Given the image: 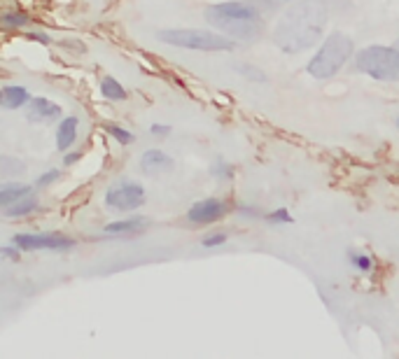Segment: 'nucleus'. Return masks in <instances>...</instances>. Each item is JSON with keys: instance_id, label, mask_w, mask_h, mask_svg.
Here are the masks:
<instances>
[{"instance_id": "nucleus-1", "label": "nucleus", "mask_w": 399, "mask_h": 359, "mask_svg": "<svg viewBox=\"0 0 399 359\" xmlns=\"http://www.w3.org/2000/svg\"><path fill=\"white\" fill-rule=\"evenodd\" d=\"M327 24V8L322 0H299L285 12L276 26L273 40L283 52L297 54L320 40Z\"/></svg>"}, {"instance_id": "nucleus-2", "label": "nucleus", "mask_w": 399, "mask_h": 359, "mask_svg": "<svg viewBox=\"0 0 399 359\" xmlns=\"http://www.w3.org/2000/svg\"><path fill=\"white\" fill-rule=\"evenodd\" d=\"M208 24L217 31H224L236 40L252 43L262 36V17L252 5L245 3H217L206 10Z\"/></svg>"}, {"instance_id": "nucleus-3", "label": "nucleus", "mask_w": 399, "mask_h": 359, "mask_svg": "<svg viewBox=\"0 0 399 359\" xmlns=\"http://www.w3.org/2000/svg\"><path fill=\"white\" fill-rule=\"evenodd\" d=\"M350 54H353V40L343 36V33H332V36L322 43L318 54L308 61V73H311L315 80L334 78V75L346 66Z\"/></svg>"}, {"instance_id": "nucleus-4", "label": "nucleus", "mask_w": 399, "mask_h": 359, "mask_svg": "<svg viewBox=\"0 0 399 359\" xmlns=\"http://www.w3.org/2000/svg\"><path fill=\"white\" fill-rule=\"evenodd\" d=\"M159 40L166 45L182 47V50H196V52H231L234 43L213 31H201V29H173V31H161Z\"/></svg>"}, {"instance_id": "nucleus-5", "label": "nucleus", "mask_w": 399, "mask_h": 359, "mask_svg": "<svg viewBox=\"0 0 399 359\" xmlns=\"http://www.w3.org/2000/svg\"><path fill=\"white\" fill-rule=\"evenodd\" d=\"M357 71L381 82L399 80V50L397 47H367L357 54Z\"/></svg>"}, {"instance_id": "nucleus-6", "label": "nucleus", "mask_w": 399, "mask_h": 359, "mask_svg": "<svg viewBox=\"0 0 399 359\" xmlns=\"http://www.w3.org/2000/svg\"><path fill=\"white\" fill-rule=\"evenodd\" d=\"M14 245L21 250H70L75 247V240H70L59 233H17L14 236Z\"/></svg>"}, {"instance_id": "nucleus-7", "label": "nucleus", "mask_w": 399, "mask_h": 359, "mask_svg": "<svg viewBox=\"0 0 399 359\" xmlns=\"http://www.w3.org/2000/svg\"><path fill=\"white\" fill-rule=\"evenodd\" d=\"M105 203H108L112 210H119V212L136 210L145 203V189L136 182H124L105 194Z\"/></svg>"}, {"instance_id": "nucleus-8", "label": "nucleus", "mask_w": 399, "mask_h": 359, "mask_svg": "<svg viewBox=\"0 0 399 359\" xmlns=\"http://www.w3.org/2000/svg\"><path fill=\"white\" fill-rule=\"evenodd\" d=\"M229 212L227 203L220 198H206V201L194 203L187 212V219L192 224H213L217 219H222Z\"/></svg>"}, {"instance_id": "nucleus-9", "label": "nucleus", "mask_w": 399, "mask_h": 359, "mask_svg": "<svg viewBox=\"0 0 399 359\" xmlns=\"http://www.w3.org/2000/svg\"><path fill=\"white\" fill-rule=\"evenodd\" d=\"M61 115V108L49 98H31L26 110V117L31 124H49Z\"/></svg>"}, {"instance_id": "nucleus-10", "label": "nucleus", "mask_w": 399, "mask_h": 359, "mask_svg": "<svg viewBox=\"0 0 399 359\" xmlns=\"http://www.w3.org/2000/svg\"><path fill=\"white\" fill-rule=\"evenodd\" d=\"M140 168L147 175H159V173H166L173 168V159L164 154L161 149H147L143 159H140Z\"/></svg>"}, {"instance_id": "nucleus-11", "label": "nucleus", "mask_w": 399, "mask_h": 359, "mask_svg": "<svg viewBox=\"0 0 399 359\" xmlns=\"http://www.w3.org/2000/svg\"><path fill=\"white\" fill-rule=\"evenodd\" d=\"M77 126H80L77 117H66V119L59 124V129H56V147L68 149L77 138Z\"/></svg>"}, {"instance_id": "nucleus-12", "label": "nucleus", "mask_w": 399, "mask_h": 359, "mask_svg": "<svg viewBox=\"0 0 399 359\" xmlns=\"http://www.w3.org/2000/svg\"><path fill=\"white\" fill-rule=\"evenodd\" d=\"M0 103H3L5 110H17L21 105H26V103H31V94L24 87H5Z\"/></svg>"}, {"instance_id": "nucleus-13", "label": "nucleus", "mask_w": 399, "mask_h": 359, "mask_svg": "<svg viewBox=\"0 0 399 359\" xmlns=\"http://www.w3.org/2000/svg\"><path fill=\"white\" fill-rule=\"evenodd\" d=\"M145 226H147L145 217H131V219H122V222H110L105 226V233H108V236H122V233L143 231Z\"/></svg>"}, {"instance_id": "nucleus-14", "label": "nucleus", "mask_w": 399, "mask_h": 359, "mask_svg": "<svg viewBox=\"0 0 399 359\" xmlns=\"http://www.w3.org/2000/svg\"><path fill=\"white\" fill-rule=\"evenodd\" d=\"M28 194H31L28 184H5V187L0 189V203H3V208H7V205L21 201V198H26Z\"/></svg>"}, {"instance_id": "nucleus-15", "label": "nucleus", "mask_w": 399, "mask_h": 359, "mask_svg": "<svg viewBox=\"0 0 399 359\" xmlns=\"http://www.w3.org/2000/svg\"><path fill=\"white\" fill-rule=\"evenodd\" d=\"M33 210H38V201H35V198H31V196H26V198H21V201H17V203L7 205V208H5V217H10V219L26 217V215H31Z\"/></svg>"}, {"instance_id": "nucleus-16", "label": "nucleus", "mask_w": 399, "mask_h": 359, "mask_svg": "<svg viewBox=\"0 0 399 359\" xmlns=\"http://www.w3.org/2000/svg\"><path fill=\"white\" fill-rule=\"evenodd\" d=\"M101 94L110 101H126V89L112 78H105L101 82Z\"/></svg>"}, {"instance_id": "nucleus-17", "label": "nucleus", "mask_w": 399, "mask_h": 359, "mask_svg": "<svg viewBox=\"0 0 399 359\" xmlns=\"http://www.w3.org/2000/svg\"><path fill=\"white\" fill-rule=\"evenodd\" d=\"M24 173H26L24 161H19V159H12V156H0V175H3V177L24 175Z\"/></svg>"}, {"instance_id": "nucleus-18", "label": "nucleus", "mask_w": 399, "mask_h": 359, "mask_svg": "<svg viewBox=\"0 0 399 359\" xmlns=\"http://www.w3.org/2000/svg\"><path fill=\"white\" fill-rule=\"evenodd\" d=\"M348 259H350V264L357 268V271H364V273L374 271V259H371L369 254L350 250V252H348Z\"/></svg>"}, {"instance_id": "nucleus-19", "label": "nucleus", "mask_w": 399, "mask_h": 359, "mask_svg": "<svg viewBox=\"0 0 399 359\" xmlns=\"http://www.w3.org/2000/svg\"><path fill=\"white\" fill-rule=\"evenodd\" d=\"M108 133L115 138L119 145H131L133 140H136V135H133L131 131H126L122 126H115V124H110V126H108Z\"/></svg>"}, {"instance_id": "nucleus-20", "label": "nucleus", "mask_w": 399, "mask_h": 359, "mask_svg": "<svg viewBox=\"0 0 399 359\" xmlns=\"http://www.w3.org/2000/svg\"><path fill=\"white\" fill-rule=\"evenodd\" d=\"M264 219H266L269 224H292V215H290V212H287L285 208L269 212V215H266Z\"/></svg>"}, {"instance_id": "nucleus-21", "label": "nucleus", "mask_w": 399, "mask_h": 359, "mask_svg": "<svg viewBox=\"0 0 399 359\" xmlns=\"http://www.w3.org/2000/svg\"><path fill=\"white\" fill-rule=\"evenodd\" d=\"M3 24L10 26V29H19V26L28 24V17L24 15V12H14V15H5L3 17Z\"/></svg>"}, {"instance_id": "nucleus-22", "label": "nucleus", "mask_w": 399, "mask_h": 359, "mask_svg": "<svg viewBox=\"0 0 399 359\" xmlns=\"http://www.w3.org/2000/svg\"><path fill=\"white\" fill-rule=\"evenodd\" d=\"M238 73H243L245 78L252 80V82H266V75L262 71H257V68H252V66H241L238 68Z\"/></svg>"}, {"instance_id": "nucleus-23", "label": "nucleus", "mask_w": 399, "mask_h": 359, "mask_svg": "<svg viewBox=\"0 0 399 359\" xmlns=\"http://www.w3.org/2000/svg\"><path fill=\"white\" fill-rule=\"evenodd\" d=\"M227 243V236L224 233H208L206 238H203V247H220Z\"/></svg>"}, {"instance_id": "nucleus-24", "label": "nucleus", "mask_w": 399, "mask_h": 359, "mask_svg": "<svg viewBox=\"0 0 399 359\" xmlns=\"http://www.w3.org/2000/svg\"><path fill=\"white\" fill-rule=\"evenodd\" d=\"M59 175H61V173L56 170V168L47 170L45 175H40V177H38V182H35V187H40V189H42V187H47V184H52L54 180H59Z\"/></svg>"}, {"instance_id": "nucleus-25", "label": "nucleus", "mask_w": 399, "mask_h": 359, "mask_svg": "<svg viewBox=\"0 0 399 359\" xmlns=\"http://www.w3.org/2000/svg\"><path fill=\"white\" fill-rule=\"evenodd\" d=\"M231 166L229 163H222V161H217V166L213 168V173H215V177H231Z\"/></svg>"}, {"instance_id": "nucleus-26", "label": "nucleus", "mask_w": 399, "mask_h": 359, "mask_svg": "<svg viewBox=\"0 0 399 359\" xmlns=\"http://www.w3.org/2000/svg\"><path fill=\"white\" fill-rule=\"evenodd\" d=\"M19 250H21V247H12V245H7V247H3V257H5V259H14V261H19V257H21Z\"/></svg>"}, {"instance_id": "nucleus-27", "label": "nucleus", "mask_w": 399, "mask_h": 359, "mask_svg": "<svg viewBox=\"0 0 399 359\" xmlns=\"http://www.w3.org/2000/svg\"><path fill=\"white\" fill-rule=\"evenodd\" d=\"M150 133L157 135V138H164V135L171 133V126H161V124H154V126L150 129Z\"/></svg>"}, {"instance_id": "nucleus-28", "label": "nucleus", "mask_w": 399, "mask_h": 359, "mask_svg": "<svg viewBox=\"0 0 399 359\" xmlns=\"http://www.w3.org/2000/svg\"><path fill=\"white\" fill-rule=\"evenodd\" d=\"M241 215H248V217H262L259 212H255V208H250V205H241Z\"/></svg>"}, {"instance_id": "nucleus-29", "label": "nucleus", "mask_w": 399, "mask_h": 359, "mask_svg": "<svg viewBox=\"0 0 399 359\" xmlns=\"http://www.w3.org/2000/svg\"><path fill=\"white\" fill-rule=\"evenodd\" d=\"M77 159H80V152H73V154H68L66 159H63V163H66V166H70V163H75Z\"/></svg>"}, {"instance_id": "nucleus-30", "label": "nucleus", "mask_w": 399, "mask_h": 359, "mask_svg": "<svg viewBox=\"0 0 399 359\" xmlns=\"http://www.w3.org/2000/svg\"><path fill=\"white\" fill-rule=\"evenodd\" d=\"M31 38H33V40H40V43H45V45L49 43V38L45 36V33H33V36H31Z\"/></svg>"}, {"instance_id": "nucleus-31", "label": "nucleus", "mask_w": 399, "mask_h": 359, "mask_svg": "<svg viewBox=\"0 0 399 359\" xmlns=\"http://www.w3.org/2000/svg\"><path fill=\"white\" fill-rule=\"evenodd\" d=\"M395 47H397V50H399V40H397V45H395Z\"/></svg>"}]
</instances>
